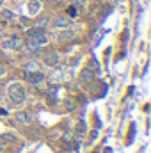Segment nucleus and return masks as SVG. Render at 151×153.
<instances>
[{
  "instance_id": "f8f14e48",
  "label": "nucleus",
  "mask_w": 151,
  "mask_h": 153,
  "mask_svg": "<svg viewBox=\"0 0 151 153\" xmlns=\"http://www.w3.org/2000/svg\"><path fill=\"white\" fill-rule=\"evenodd\" d=\"M76 13H78V11H76L75 5H70V7H68V14H70V16H76Z\"/></svg>"
},
{
  "instance_id": "9b49d317",
  "label": "nucleus",
  "mask_w": 151,
  "mask_h": 153,
  "mask_svg": "<svg viewBox=\"0 0 151 153\" xmlns=\"http://www.w3.org/2000/svg\"><path fill=\"white\" fill-rule=\"evenodd\" d=\"M76 132H78L80 135H84V132H85V123H84V121H80V123H78V126H76Z\"/></svg>"
},
{
  "instance_id": "a211bd4d",
  "label": "nucleus",
  "mask_w": 151,
  "mask_h": 153,
  "mask_svg": "<svg viewBox=\"0 0 151 153\" xmlns=\"http://www.w3.org/2000/svg\"><path fill=\"white\" fill-rule=\"evenodd\" d=\"M4 148H5V141L0 137V150H4Z\"/></svg>"
},
{
  "instance_id": "dca6fc26",
  "label": "nucleus",
  "mask_w": 151,
  "mask_h": 153,
  "mask_svg": "<svg viewBox=\"0 0 151 153\" xmlns=\"http://www.w3.org/2000/svg\"><path fill=\"white\" fill-rule=\"evenodd\" d=\"M71 38V32H66V34H61V36H59V39H61V41H64V39H70Z\"/></svg>"
},
{
  "instance_id": "ddd939ff",
  "label": "nucleus",
  "mask_w": 151,
  "mask_h": 153,
  "mask_svg": "<svg viewBox=\"0 0 151 153\" xmlns=\"http://www.w3.org/2000/svg\"><path fill=\"white\" fill-rule=\"evenodd\" d=\"M0 137H2V139H4L5 143H7V141H13V139H14V137H13L11 134H4V135H0Z\"/></svg>"
},
{
  "instance_id": "f03ea898",
  "label": "nucleus",
  "mask_w": 151,
  "mask_h": 153,
  "mask_svg": "<svg viewBox=\"0 0 151 153\" xmlns=\"http://www.w3.org/2000/svg\"><path fill=\"white\" fill-rule=\"evenodd\" d=\"M27 38L32 39V41H36L39 46H43V45L48 43L44 27H32V29H29V30H27Z\"/></svg>"
},
{
  "instance_id": "6e6552de",
  "label": "nucleus",
  "mask_w": 151,
  "mask_h": 153,
  "mask_svg": "<svg viewBox=\"0 0 151 153\" xmlns=\"http://www.w3.org/2000/svg\"><path fill=\"white\" fill-rule=\"evenodd\" d=\"M16 121L27 125V123H30V114H29V112H18V114H16Z\"/></svg>"
},
{
  "instance_id": "9d476101",
  "label": "nucleus",
  "mask_w": 151,
  "mask_h": 153,
  "mask_svg": "<svg viewBox=\"0 0 151 153\" xmlns=\"http://www.w3.org/2000/svg\"><path fill=\"white\" fill-rule=\"evenodd\" d=\"M53 25H55V27H68V20L62 18V16H59V18L53 22Z\"/></svg>"
},
{
  "instance_id": "4468645a",
  "label": "nucleus",
  "mask_w": 151,
  "mask_h": 153,
  "mask_svg": "<svg viewBox=\"0 0 151 153\" xmlns=\"http://www.w3.org/2000/svg\"><path fill=\"white\" fill-rule=\"evenodd\" d=\"M2 14H4V18H7V20H11V18H13V16H14V14H13V13H11V11H4V13H2Z\"/></svg>"
},
{
  "instance_id": "7ed1b4c3",
  "label": "nucleus",
  "mask_w": 151,
  "mask_h": 153,
  "mask_svg": "<svg viewBox=\"0 0 151 153\" xmlns=\"http://www.w3.org/2000/svg\"><path fill=\"white\" fill-rule=\"evenodd\" d=\"M23 38H20V36H13V38L5 39L4 43H2V48H5V50H20V48H23Z\"/></svg>"
},
{
  "instance_id": "20e7f679",
  "label": "nucleus",
  "mask_w": 151,
  "mask_h": 153,
  "mask_svg": "<svg viewBox=\"0 0 151 153\" xmlns=\"http://www.w3.org/2000/svg\"><path fill=\"white\" fill-rule=\"evenodd\" d=\"M25 80H29L30 84H41L44 80V75L41 71H25Z\"/></svg>"
},
{
  "instance_id": "f257e3e1",
  "label": "nucleus",
  "mask_w": 151,
  "mask_h": 153,
  "mask_svg": "<svg viewBox=\"0 0 151 153\" xmlns=\"http://www.w3.org/2000/svg\"><path fill=\"white\" fill-rule=\"evenodd\" d=\"M7 94H9V98L14 105H20L25 100V89H23L21 84H11L7 87Z\"/></svg>"
},
{
  "instance_id": "2eb2a0df",
  "label": "nucleus",
  "mask_w": 151,
  "mask_h": 153,
  "mask_svg": "<svg viewBox=\"0 0 151 153\" xmlns=\"http://www.w3.org/2000/svg\"><path fill=\"white\" fill-rule=\"evenodd\" d=\"M66 107H68L70 111H71V109L75 107V105H73V100H71V98H68V100H66Z\"/></svg>"
},
{
  "instance_id": "423d86ee",
  "label": "nucleus",
  "mask_w": 151,
  "mask_h": 153,
  "mask_svg": "<svg viewBox=\"0 0 151 153\" xmlns=\"http://www.w3.org/2000/svg\"><path fill=\"white\" fill-rule=\"evenodd\" d=\"M39 11H41V0H30L29 2V14L36 16Z\"/></svg>"
},
{
  "instance_id": "f3484780",
  "label": "nucleus",
  "mask_w": 151,
  "mask_h": 153,
  "mask_svg": "<svg viewBox=\"0 0 151 153\" xmlns=\"http://www.w3.org/2000/svg\"><path fill=\"white\" fill-rule=\"evenodd\" d=\"M38 23H39L38 27H46V23H48V20H46V18H41V20H39Z\"/></svg>"
},
{
  "instance_id": "1a4fd4ad",
  "label": "nucleus",
  "mask_w": 151,
  "mask_h": 153,
  "mask_svg": "<svg viewBox=\"0 0 151 153\" xmlns=\"http://www.w3.org/2000/svg\"><path fill=\"white\" fill-rule=\"evenodd\" d=\"M27 48H29L32 53H36V52H39V50H41V46H39L36 41H32V39H29V41H27Z\"/></svg>"
},
{
  "instance_id": "6ab92c4d",
  "label": "nucleus",
  "mask_w": 151,
  "mask_h": 153,
  "mask_svg": "<svg viewBox=\"0 0 151 153\" xmlns=\"http://www.w3.org/2000/svg\"><path fill=\"white\" fill-rule=\"evenodd\" d=\"M0 75H4V70H2V68H0Z\"/></svg>"
},
{
  "instance_id": "39448f33",
  "label": "nucleus",
  "mask_w": 151,
  "mask_h": 153,
  "mask_svg": "<svg viewBox=\"0 0 151 153\" xmlns=\"http://www.w3.org/2000/svg\"><path fill=\"white\" fill-rule=\"evenodd\" d=\"M57 62H59V55H57V52H48V53L44 55V64H46V66L52 68V66H55Z\"/></svg>"
},
{
  "instance_id": "0eeeda50",
  "label": "nucleus",
  "mask_w": 151,
  "mask_h": 153,
  "mask_svg": "<svg viewBox=\"0 0 151 153\" xmlns=\"http://www.w3.org/2000/svg\"><path fill=\"white\" fill-rule=\"evenodd\" d=\"M80 80H84V82H93V80H94V71L89 70V68L82 70V71H80Z\"/></svg>"
}]
</instances>
